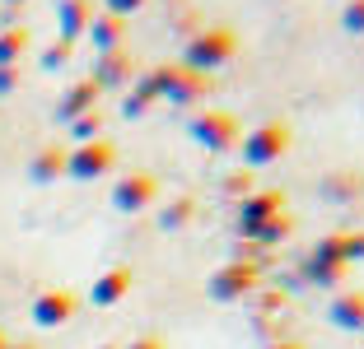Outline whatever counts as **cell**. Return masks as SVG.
<instances>
[{"label":"cell","mask_w":364,"mask_h":349,"mask_svg":"<svg viewBox=\"0 0 364 349\" xmlns=\"http://www.w3.org/2000/svg\"><path fill=\"white\" fill-rule=\"evenodd\" d=\"M238 52V33L225 28V23H215V28H196L187 33V47H182V65H192V70L210 74L220 65H229Z\"/></svg>","instance_id":"6da1fadb"},{"label":"cell","mask_w":364,"mask_h":349,"mask_svg":"<svg viewBox=\"0 0 364 349\" xmlns=\"http://www.w3.org/2000/svg\"><path fill=\"white\" fill-rule=\"evenodd\" d=\"M154 84H159V98L173 107H196L205 103V94L215 89L210 74L192 70V65H182V61H168V65H154Z\"/></svg>","instance_id":"7a4b0ae2"},{"label":"cell","mask_w":364,"mask_h":349,"mask_svg":"<svg viewBox=\"0 0 364 349\" xmlns=\"http://www.w3.org/2000/svg\"><path fill=\"white\" fill-rule=\"evenodd\" d=\"M289 126L285 121H262V126H252L243 135V168H267V163H280L289 154Z\"/></svg>","instance_id":"3957f363"},{"label":"cell","mask_w":364,"mask_h":349,"mask_svg":"<svg viewBox=\"0 0 364 349\" xmlns=\"http://www.w3.org/2000/svg\"><path fill=\"white\" fill-rule=\"evenodd\" d=\"M210 298L215 303H247V298L262 289V265L252 261H225L220 270L210 275Z\"/></svg>","instance_id":"277c9868"},{"label":"cell","mask_w":364,"mask_h":349,"mask_svg":"<svg viewBox=\"0 0 364 349\" xmlns=\"http://www.w3.org/2000/svg\"><path fill=\"white\" fill-rule=\"evenodd\" d=\"M112 168H117V145H112L107 135L65 149V177H75V182H98V177H107Z\"/></svg>","instance_id":"5b68a950"},{"label":"cell","mask_w":364,"mask_h":349,"mask_svg":"<svg viewBox=\"0 0 364 349\" xmlns=\"http://www.w3.org/2000/svg\"><path fill=\"white\" fill-rule=\"evenodd\" d=\"M187 131H192V140L205 149V154H225V149L238 145V116L234 112H220V107L196 112L192 121H187Z\"/></svg>","instance_id":"8992f818"},{"label":"cell","mask_w":364,"mask_h":349,"mask_svg":"<svg viewBox=\"0 0 364 349\" xmlns=\"http://www.w3.org/2000/svg\"><path fill=\"white\" fill-rule=\"evenodd\" d=\"M159 201V177L154 172H122L117 187H112V210L122 214H140Z\"/></svg>","instance_id":"52a82bcc"},{"label":"cell","mask_w":364,"mask_h":349,"mask_svg":"<svg viewBox=\"0 0 364 349\" xmlns=\"http://www.w3.org/2000/svg\"><path fill=\"white\" fill-rule=\"evenodd\" d=\"M276 214H285V191H276V187L247 191L243 201H238V233L252 238V233H257L267 219H276Z\"/></svg>","instance_id":"ba28073f"},{"label":"cell","mask_w":364,"mask_h":349,"mask_svg":"<svg viewBox=\"0 0 364 349\" xmlns=\"http://www.w3.org/2000/svg\"><path fill=\"white\" fill-rule=\"evenodd\" d=\"M80 312V294L75 289H43V294L33 298V321L38 326H65V321Z\"/></svg>","instance_id":"9c48e42d"},{"label":"cell","mask_w":364,"mask_h":349,"mask_svg":"<svg viewBox=\"0 0 364 349\" xmlns=\"http://www.w3.org/2000/svg\"><path fill=\"white\" fill-rule=\"evenodd\" d=\"M98 89H127L131 84V52L117 47V52H98L94 74H89Z\"/></svg>","instance_id":"30bf717a"},{"label":"cell","mask_w":364,"mask_h":349,"mask_svg":"<svg viewBox=\"0 0 364 349\" xmlns=\"http://www.w3.org/2000/svg\"><path fill=\"white\" fill-rule=\"evenodd\" d=\"M94 0H61L56 5V28H61V43H75V38H85L89 23H94Z\"/></svg>","instance_id":"8fae6325"},{"label":"cell","mask_w":364,"mask_h":349,"mask_svg":"<svg viewBox=\"0 0 364 349\" xmlns=\"http://www.w3.org/2000/svg\"><path fill=\"white\" fill-rule=\"evenodd\" d=\"M127 294H131V265H112V270H103V275L94 279L89 303L94 307H117Z\"/></svg>","instance_id":"7c38bea8"},{"label":"cell","mask_w":364,"mask_h":349,"mask_svg":"<svg viewBox=\"0 0 364 349\" xmlns=\"http://www.w3.org/2000/svg\"><path fill=\"white\" fill-rule=\"evenodd\" d=\"M98 94H103V89H98L94 79H75V84L61 94V103H56V116L70 126L75 116H85V112H94V107H98Z\"/></svg>","instance_id":"4fadbf2b"},{"label":"cell","mask_w":364,"mask_h":349,"mask_svg":"<svg viewBox=\"0 0 364 349\" xmlns=\"http://www.w3.org/2000/svg\"><path fill=\"white\" fill-rule=\"evenodd\" d=\"M327 317H332V326L360 336L364 331V289H341V294L332 298V307H327Z\"/></svg>","instance_id":"5bb4252c"},{"label":"cell","mask_w":364,"mask_h":349,"mask_svg":"<svg viewBox=\"0 0 364 349\" xmlns=\"http://www.w3.org/2000/svg\"><path fill=\"white\" fill-rule=\"evenodd\" d=\"M28 177L38 187H52L56 177H65V145H43L28 163Z\"/></svg>","instance_id":"9a60e30c"},{"label":"cell","mask_w":364,"mask_h":349,"mask_svg":"<svg viewBox=\"0 0 364 349\" xmlns=\"http://www.w3.org/2000/svg\"><path fill=\"white\" fill-rule=\"evenodd\" d=\"M85 38H94V47L98 52H117L122 47V38H127V19H117V14H94V23H89V33Z\"/></svg>","instance_id":"2e32d148"},{"label":"cell","mask_w":364,"mask_h":349,"mask_svg":"<svg viewBox=\"0 0 364 349\" xmlns=\"http://www.w3.org/2000/svg\"><path fill=\"white\" fill-rule=\"evenodd\" d=\"M346 275H350V265L346 261H304V279L318 289H332V294H341Z\"/></svg>","instance_id":"e0dca14e"},{"label":"cell","mask_w":364,"mask_h":349,"mask_svg":"<svg viewBox=\"0 0 364 349\" xmlns=\"http://www.w3.org/2000/svg\"><path fill=\"white\" fill-rule=\"evenodd\" d=\"M192 219H196V196H173V201L159 210V228H164V233L187 228Z\"/></svg>","instance_id":"ac0fdd59"},{"label":"cell","mask_w":364,"mask_h":349,"mask_svg":"<svg viewBox=\"0 0 364 349\" xmlns=\"http://www.w3.org/2000/svg\"><path fill=\"white\" fill-rule=\"evenodd\" d=\"M285 238H294V219H289V214H276V219H267L252 238H243V243H257L262 252H267V247H280Z\"/></svg>","instance_id":"d6986e66"},{"label":"cell","mask_w":364,"mask_h":349,"mask_svg":"<svg viewBox=\"0 0 364 349\" xmlns=\"http://www.w3.org/2000/svg\"><path fill=\"white\" fill-rule=\"evenodd\" d=\"M28 52V28H0V65H19Z\"/></svg>","instance_id":"ffe728a7"},{"label":"cell","mask_w":364,"mask_h":349,"mask_svg":"<svg viewBox=\"0 0 364 349\" xmlns=\"http://www.w3.org/2000/svg\"><path fill=\"white\" fill-rule=\"evenodd\" d=\"M103 121L107 116L98 112H85V116H75V121H70V140H75V145H89V140H103Z\"/></svg>","instance_id":"44dd1931"},{"label":"cell","mask_w":364,"mask_h":349,"mask_svg":"<svg viewBox=\"0 0 364 349\" xmlns=\"http://www.w3.org/2000/svg\"><path fill=\"white\" fill-rule=\"evenodd\" d=\"M309 261H346V233H322L313 243Z\"/></svg>","instance_id":"7402d4cb"},{"label":"cell","mask_w":364,"mask_h":349,"mask_svg":"<svg viewBox=\"0 0 364 349\" xmlns=\"http://www.w3.org/2000/svg\"><path fill=\"white\" fill-rule=\"evenodd\" d=\"M322 196H327V201H355V196H360V177H346V172H336V177H327Z\"/></svg>","instance_id":"603a6c76"},{"label":"cell","mask_w":364,"mask_h":349,"mask_svg":"<svg viewBox=\"0 0 364 349\" xmlns=\"http://www.w3.org/2000/svg\"><path fill=\"white\" fill-rule=\"evenodd\" d=\"M341 28H346V33H355V38H364V0H346Z\"/></svg>","instance_id":"cb8c5ba5"},{"label":"cell","mask_w":364,"mask_h":349,"mask_svg":"<svg viewBox=\"0 0 364 349\" xmlns=\"http://www.w3.org/2000/svg\"><path fill=\"white\" fill-rule=\"evenodd\" d=\"M70 52H75V43H61V38H56V43L43 52V65H47V70H61V65L70 61Z\"/></svg>","instance_id":"d4e9b609"},{"label":"cell","mask_w":364,"mask_h":349,"mask_svg":"<svg viewBox=\"0 0 364 349\" xmlns=\"http://www.w3.org/2000/svg\"><path fill=\"white\" fill-rule=\"evenodd\" d=\"M225 191L243 201L247 191H252V172H247V168H243V172H229V177H225Z\"/></svg>","instance_id":"484cf974"},{"label":"cell","mask_w":364,"mask_h":349,"mask_svg":"<svg viewBox=\"0 0 364 349\" xmlns=\"http://www.w3.org/2000/svg\"><path fill=\"white\" fill-rule=\"evenodd\" d=\"M140 5H150V0H103L107 14H117V19H127V14H136Z\"/></svg>","instance_id":"4316f807"},{"label":"cell","mask_w":364,"mask_h":349,"mask_svg":"<svg viewBox=\"0 0 364 349\" xmlns=\"http://www.w3.org/2000/svg\"><path fill=\"white\" fill-rule=\"evenodd\" d=\"M350 261H364V228L346 233V265H350Z\"/></svg>","instance_id":"83f0119b"},{"label":"cell","mask_w":364,"mask_h":349,"mask_svg":"<svg viewBox=\"0 0 364 349\" xmlns=\"http://www.w3.org/2000/svg\"><path fill=\"white\" fill-rule=\"evenodd\" d=\"M19 89V65H0V98Z\"/></svg>","instance_id":"f1b7e54d"},{"label":"cell","mask_w":364,"mask_h":349,"mask_svg":"<svg viewBox=\"0 0 364 349\" xmlns=\"http://www.w3.org/2000/svg\"><path fill=\"white\" fill-rule=\"evenodd\" d=\"M127 349H164V340H159V336H136Z\"/></svg>","instance_id":"f546056e"},{"label":"cell","mask_w":364,"mask_h":349,"mask_svg":"<svg viewBox=\"0 0 364 349\" xmlns=\"http://www.w3.org/2000/svg\"><path fill=\"white\" fill-rule=\"evenodd\" d=\"M267 349H304V345H299V340H285V336H280V340H271Z\"/></svg>","instance_id":"4dcf8cb0"},{"label":"cell","mask_w":364,"mask_h":349,"mask_svg":"<svg viewBox=\"0 0 364 349\" xmlns=\"http://www.w3.org/2000/svg\"><path fill=\"white\" fill-rule=\"evenodd\" d=\"M0 349H10V336H5V331H0Z\"/></svg>","instance_id":"1f68e13d"},{"label":"cell","mask_w":364,"mask_h":349,"mask_svg":"<svg viewBox=\"0 0 364 349\" xmlns=\"http://www.w3.org/2000/svg\"><path fill=\"white\" fill-rule=\"evenodd\" d=\"M5 5H23V0H5Z\"/></svg>","instance_id":"d6a6232c"},{"label":"cell","mask_w":364,"mask_h":349,"mask_svg":"<svg viewBox=\"0 0 364 349\" xmlns=\"http://www.w3.org/2000/svg\"><path fill=\"white\" fill-rule=\"evenodd\" d=\"M19 349H38V345H19Z\"/></svg>","instance_id":"836d02e7"},{"label":"cell","mask_w":364,"mask_h":349,"mask_svg":"<svg viewBox=\"0 0 364 349\" xmlns=\"http://www.w3.org/2000/svg\"><path fill=\"white\" fill-rule=\"evenodd\" d=\"M98 349H112V345H98Z\"/></svg>","instance_id":"e575fe53"}]
</instances>
